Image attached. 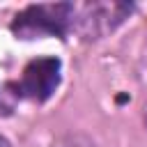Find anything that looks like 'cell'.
<instances>
[{"instance_id": "cell-1", "label": "cell", "mask_w": 147, "mask_h": 147, "mask_svg": "<svg viewBox=\"0 0 147 147\" xmlns=\"http://www.w3.org/2000/svg\"><path fill=\"white\" fill-rule=\"evenodd\" d=\"M71 16H74L71 2L30 5L21 14H16V18L11 23V32L21 39L64 37L71 30Z\"/></svg>"}, {"instance_id": "cell-2", "label": "cell", "mask_w": 147, "mask_h": 147, "mask_svg": "<svg viewBox=\"0 0 147 147\" xmlns=\"http://www.w3.org/2000/svg\"><path fill=\"white\" fill-rule=\"evenodd\" d=\"M129 11L131 5L124 2H87L80 7L74 5L71 30H76L85 39H96L110 32L115 25H119Z\"/></svg>"}, {"instance_id": "cell-3", "label": "cell", "mask_w": 147, "mask_h": 147, "mask_svg": "<svg viewBox=\"0 0 147 147\" xmlns=\"http://www.w3.org/2000/svg\"><path fill=\"white\" fill-rule=\"evenodd\" d=\"M60 60L57 57H37L25 69L21 80L14 83L18 99H32V101H46L60 85Z\"/></svg>"}]
</instances>
